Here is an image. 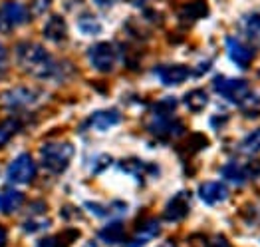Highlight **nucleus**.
<instances>
[{
    "instance_id": "obj_1",
    "label": "nucleus",
    "mask_w": 260,
    "mask_h": 247,
    "mask_svg": "<svg viewBox=\"0 0 260 247\" xmlns=\"http://www.w3.org/2000/svg\"><path fill=\"white\" fill-rule=\"evenodd\" d=\"M16 58L22 70H26L28 74H32L34 78L40 80H58L64 78L62 70L66 68V64L56 62L50 52H46V48H42L40 44L34 42H22L16 48Z\"/></svg>"
},
{
    "instance_id": "obj_2",
    "label": "nucleus",
    "mask_w": 260,
    "mask_h": 247,
    "mask_svg": "<svg viewBox=\"0 0 260 247\" xmlns=\"http://www.w3.org/2000/svg\"><path fill=\"white\" fill-rule=\"evenodd\" d=\"M44 168L52 174H62L74 157V146L70 142H48L40 148Z\"/></svg>"
},
{
    "instance_id": "obj_3",
    "label": "nucleus",
    "mask_w": 260,
    "mask_h": 247,
    "mask_svg": "<svg viewBox=\"0 0 260 247\" xmlns=\"http://www.w3.org/2000/svg\"><path fill=\"white\" fill-rule=\"evenodd\" d=\"M213 88L217 94H220L222 98H226L229 102L233 104H239V106H246L252 102V92H250V86L244 82V80H239V78H226V76H217L213 80Z\"/></svg>"
},
{
    "instance_id": "obj_4",
    "label": "nucleus",
    "mask_w": 260,
    "mask_h": 247,
    "mask_svg": "<svg viewBox=\"0 0 260 247\" xmlns=\"http://www.w3.org/2000/svg\"><path fill=\"white\" fill-rule=\"evenodd\" d=\"M28 20L30 12L24 4L14 0H6L0 4V34H10L16 26L26 24Z\"/></svg>"
},
{
    "instance_id": "obj_5",
    "label": "nucleus",
    "mask_w": 260,
    "mask_h": 247,
    "mask_svg": "<svg viewBox=\"0 0 260 247\" xmlns=\"http://www.w3.org/2000/svg\"><path fill=\"white\" fill-rule=\"evenodd\" d=\"M87 60L98 72H111L117 62V48L109 42H98L87 50Z\"/></svg>"
},
{
    "instance_id": "obj_6",
    "label": "nucleus",
    "mask_w": 260,
    "mask_h": 247,
    "mask_svg": "<svg viewBox=\"0 0 260 247\" xmlns=\"http://www.w3.org/2000/svg\"><path fill=\"white\" fill-rule=\"evenodd\" d=\"M6 178L10 183H18V185H26L36 178V163L34 159L28 156V154H20L16 157L8 170H6Z\"/></svg>"
},
{
    "instance_id": "obj_7",
    "label": "nucleus",
    "mask_w": 260,
    "mask_h": 247,
    "mask_svg": "<svg viewBox=\"0 0 260 247\" xmlns=\"http://www.w3.org/2000/svg\"><path fill=\"white\" fill-rule=\"evenodd\" d=\"M149 132L157 138H163V140H169V138H177V135L183 134V122L181 120H175L171 114H159L155 112L153 120L149 122Z\"/></svg>"
},
{
    "instance_id": "obj_8",
    "label": "nucleus",
    "mask_w": 260,
    "mask_h": 247,
    "mask_svg": "<svg viewBox=\"0 0 260 247\" xmlns=\"http://www.w3.org/2000/svg\"><path fill=\"white\" fill-rule=\"evenodd\" d=\"M189 207H191V194L183 189V191L175 194L173 198L167 202L165 211H163V217H165L167 222H171V224L181 222V219H185V217H187Z\"/></svg>"
},
{
    "instance_id": "obj_9",
    "label": "nucleus",
    "mask_w": 260,
    "mask_h": 247,
    "mask_svg": "<svg viewBox=\"0 0 260 247\" xmlns=\"http://www.w3.org/2000/svg\"><path fill=\"white\" fill-rule=\"evenodd\" d=\"M38 102V92L32 88H14L0 94V106L4 108H26Z\"/></svg>"
},
{
    "instance_id": "obj_10",
    "label": "nucleus",
    "mask_w": 260,
    "mask_h": 247,
    "mask_svg": "<svg viewBox=\"0 0 260 247\" xmlns=\"http://www.w3.org/2000/svg\"><path fill=\"white\" fill-rule=\"evenodd\" d=\"M155 76L161 80V84L165 86H179L183 84L189 76H191V70L187 66H181V64H175V66H159L155 68Z\"/></svg>"
},
{
    "instance_id": "obj_11",
    "label": "nucleus",
    "mask_w": 260,
    "mask_h": 247,
    "mask_svg": "<svg viewBox=\"0 0 260 247\" xmlns=\"http://www.w3.org/2000/svg\"><path fill=\"white\" fill-rule=\"evenodd\" d=\"M226 54L239 68H246L252 62V50L242 44L239 38H226Z\"/></svg>"
},
{
    "instance_id": "obj_12",
    "label": "nucleus",
    "mask_w": 260,
    "mask_h": 247,
    "mask_svg": "<svg viewBox=\"0 0 260 247\" xmlns=\"http://www.w3.org/2000/svg\"><path fill=\"white\" fill-rule=\"evenodd\" d=\"M199 198L209 205H217L229 198V189L218 181H205L199 185Z\"/></svg>"
},
{
    "instance_id": "obj_13",
    "label": "nucleus",
    "mask_w": 260,
    "mask_h": 247,
    "mask_svg": "<svg viewBox=\"0 0 260 247\" xmlns=\"http://www.w3.org/2000/svg\"><path fill=\"white\" fill-rule=\"evenodd\" d=\"M121 122V114L117 110H100V112L91 114L89 120H87V126L91 130H98V132H106L109 128H113L115 124Z\"/></svg>"
},
{
    "instance_id": "obj_14",
    "label": "nucleus",
    "mask_w": 260,
    "mask_h": 247,
    "mask_svg": "<svg viewBox=\"0 0 260 247\" xmlns=\"http://www.w3.org/2000/svg\"><path fill=\"white\" fill-rule=\"evenodd\" d=\"M161 233V225L155 219H149L137 229V233L131 237L129 241H125L123 247H143L145 243H149L153 237H157Z\"/></svg>"
},
{
    "instance_id": "obj_15",
    "label": "nucleus",
    "mask_w": 260,
    "mask_h": 247,
    "mask_svg": "<svg viewBox=\"0 0 260 247\" xmlns=\"http://www.w3.org/2000/svg\"><path fill=\"white\" fill-rule=\"evenodd\" d=\"M44 36L52 42H62L68 36V26H66V20L60 16V14H54L48 18V22L44 24Z\"/></svg>"
},
{
    "instance_id": "obj_16",
    "label": "nucleus",
    "mask_w": 260,
    "mask_h": 247,
    "mask_svg": "<svg viewBox=\"0 0 260 247\" xmlns=\"http://www.w3.org/2000/svg\"><path fill=\"white\" fill-rule=\"evenodd\" d=\"M207 12H209V6H207L205 0H193L191 4H185V6L181 8L179 16H181V20H185V22H195L199 18H205Z\"/></svg>"
},
{
    "instance_id": "obj_17",
    "label": "nucleus",
    "mask_w": 260,
    "mask_h": 247,
    "mask_svg": "<svg viewBox=\"0 0 260 247\" xmlns=\"http://www.w3.org/2000/svg\"><path fill=\"white\" fill-rule=\"evenodd\" d=\"M125 237V229L121 222H111L104 229H100V239L108 245H115V243H121Z\"/></svg>"
},
{
    "instance_id": "obj_18",
    "label": "nucleus",
    "mask_w": 260,
    "mask_h": 247,
    "mask_svg": "<svg viewBox=\"0 0 260 247\" xmlns=\"http://www.w3.org/2000/svg\"><path fill=\"white\" fill-rule=\"evenodd\" d=\"M24 203V196L18 189H4L0 196V209L4 213H14Z\"/></svg>"
},
{
    "instance_id": "obj_19",
    "label": "nucleus",
    "mask_w": 260,
    "mask_h": 247,
    "mask_svg": "<svg viewBox=\"0 0 260 247\" xmlns=\"http://www.w3.org/2000/svg\"><path fill=\"white\" fill-rule=\"evenodd\" d=\"M207 104H209V96H207V92L201 90V88L185 94V106H187L191 112H201V110H205Z\"/></svg>"
},
{
    "instance_id": "obj_20",
    "label": "nucleus",
    "mask_w": 260,
    "mask_h": 247,
    "mask_svg": "<svg viewBox=\"0 0 260 247\" xmlns=\"http://www.w3.org/2000/svg\"><path fill=\"white\" fill-rule=\"evenodd\" d=\"M242 32L252 40V42H258L260 44V14H246L242 18Z\"/></svg>"
},
{
    "instance_id": "obj_21",
    "label": "nucleus",
    "mask_w": 260,
    "mask_h": 247,
    "mask_svg": "<svg viewBox=\"0 0 260 247\" xmlns=\"http://www.w3.org/2000/svg\"><path fill=\"white\" fill-rule=\"evenodd\" d=\"M220 174H222V178L226 181H231V183H235V185H242L246 178H248V172L244 170V168H240L237 163H229V166H224L222 170H220Z\"/></svg>"
},
{
    "instance_id": "obj_22",
    "label": "nucleus",
    "mask_w": 260,
    "mask_h": 247,
    "mask_svg": "<svg viewBox=\"0 0 260 247\" xmlns=\"http://www.w3.org/2000/svg\"><path fill=\"white\" fill-rule=\"evenodd\" d=\"M119 168H121L123 172L131 174L133 178H141V176H145V172L153 170V166L145 163V161H141V159H137V157H129V159L121 161V163H119Z\"/></svg>"
},
{
    "instance_id": "obj_23",
    "label": "nucleus",
    "mask_w": 260,
    "mask_h": 247,
    "mask_svg": "<svg viewBox=\"0 0 260 247\" xmlns=\"http://www.w3.org/2000/svg\"><path fill=\"white\" fill-rule=\"evenodd\" d=\"M78 28H80V32L82 34H86V36H95V34H100L102 32V22L93 16V14H82L80 18H78Z\"/></svg>"
},
{
    "instance_id": "obj_24",
    "label": "nucleus",
    "mask_w": 260,
    "mask_h": 247,
    "mask_svg": "<svg viewBox=\"0 0 260 247\" xmlns=\"http://www.w3.org/2000/svg\"><path fill=\"white\" fill-rule=\"evenodd\" d=\"M18 130H20V122L18 120H4L2 124H0V148L2 146H6L14 135L18 134Z\"/></svg>"
},
{
    "instance_id": "obj_25",
    "label": "nucleus",
    "mask_w": 260,
    "mask_h": 247,
    "mask_svg": "<svg viewBox=\"0 0 260 247\" xmlns=\"http://www.w3.org/2000/svg\"><path fill=\"white\" fill-rule=\"evenodd\" d=\"M203 148H207V138L203 134H191L189 135V140L185 142V152L189 154V156H193L197 152H201Z\"/></svg>"
},
{
    "instance_id": "obj_26",
    "label": "nucleus",
    "mask_w": 260,
    "mask_h": 247,
    "mask_svg": "<svg viewBox=\"0 0 260 247\" xmlns=\"http://www.w3.org/2000/svg\"><path fill=\"white\" fill-rule=\"evenodd\" d=\"M242 150L244 152H258L260 150V130H254L242 140Z\"/></svg>"
},
{
    "instance_id": "obj_27",
    "label": "nucleus",
    "mask_w": 260,
    "mask_h": 247,
    "mask_svg": "<svg viewBox=\"0 0 260 247\" xmlns=\"http://www.w3.org/2000/svg\"><path fill=\"white\" fill-rule=\"evenodd\" d=\"M108 166H111V156H95L89 163V170L93 174H102Z\"/></svg>"
},
{
    "instance_id": "obj_28",
    "label": "nucleus",
    "mask_w": 260,
    "mask_h": 247,
    "mask_svg": "<svg viewBox=\"0 0 260 247\" xmlns=\"http://www.w3.org/2000/svg\"><path fill=\"white\" fill-rule=\"evenodd\" d=\"M48 225H50V222H48V219H28V222H24V231L34 233V231L46 229Z\"/></svg>"
},
{
    "instance_id": "obj_29",
    "label": "nucleus",
    "mask_w": 260,
    "mask_h": 247,
    "mask_svg": "<svg viewBox=\"0 0 260 247\" xmlns=\"http://www.w3.org/2000/svg\"><path fill=\"white\" fill-rule=\"evenodd\" d=\"M52 6V0H34L32 2V12L34 14H44Z\"/></svg>"
},
{
    "instance_id": "obj_30",
    "label": "nucleus",
    "mask_w": 260,
    "mask_h": 247,
    "mask_svg": "<svg viewBox=\"0 0 260 247\" xmlns=\"http://www.w3.org/2000/svg\"><path fill=\"white\" fill-rule=\"evenodd\" d=\"M6 68H8V54H6V48L0 44V78L6 74Z\"/></svg>"
},
{
    "instance_id": "obj_31",
    "label": "nucleus",
    "mask_w": 260,
    "mask_h": 247,
    "mask_svg": "<svg viewBox=\"0 0 260 247\" xmlns=\"http://www.w3.org/2000/svg\"><path fill=\"white\" fill-rule=\"evenodd\" d=\"M38 247H64V245H62V239L60 237H46V239H42L38 243Z\"/></svg>"
},
{
    "instance_id": "obj_32",
    "label": "nucleus",
    "mask_w": 260,
    "mask_h": 247,
    "mask_svg": "<svg viewBox=\"0 0 260 247\" xmlns=\"http://www.w3.org/2000/svg\"><path fill=\"white\" fill-rule=\"evenodd\" d=\"M191 245L193 247H209L211 243L207 241L205 235H193V237H191Z\"/></svg>"
},
{
    "instance_id": "obj_33",
    "label": "nucleus",
    "mask_w": 260,
    "mask_h": 247,
    "mask_svg": "<svg viewBox=\"0 0 260 247\" xmlns=\"http://www.w3.org/2000/svg\"><path fill=\"white\" fill-rule=\"evenodd\" d=\"M209 247H231V243H229V241H226L222 235H217V237L211 241V245H209Z\"/></svg>"
},
{
    "instance_id": "obj_34",
    "label": "nucleus",
    "mask_w": 260,
    "mask_h": 247,
    "mask_svg": "<svg viewBox=\"0 0 260 247\" xmlns=\"http://www.w3.org/2000/svg\"><path fill=\"white\" fill-rule=\"evenodd\" d=\"M98 6H102V8H108V6H111V4H115L117 0H93Z\"/></svg>"
},
{
    "instance_id": "obj_35",
    "label": "nucleus",
    "mask_w": 260,
    "mask_h": 247,
    "mask_svg": "<svg viewBox=\"0 0 260 247\" xmlns=\"http://www.w3.org/2000/svg\"><path fill=\"white\" fill-rule=\"evenodd\" d=\"M6 239H8V235H6V229L0 225V247L6 245Z\"/></svg>"
},
{
    "instance_id": "obj_36",
    "label": "nucleus",
    "mask_w": 260,
    "mask_h": 247,
    "mask_svg": "<svg viewBox=\"0 0 260 247\" xmlns=\"http://www.w3.org/2000/svg\"><path fill=\"white\" fill-rule=\"evenodd\" d=\"M133 6H143L145 4V0H129Z\"/></svg>"
},
{
    "instance_id": "obj_37",
    "label": "nucleus",
    "mask_w": 260,
    "mask_h": 247,
    "mask_svg": "<svg viewBox=\"0 0 260 247\" xmlns=\"http://www.w3.org/2000/svg\"><path fill=\"white\" fill-rule=\"evenodd\" d=\"M86 247H98V245H95V243H87Z\"/></svg>"
},
{
    "instance_id": "obj_38",
    "label": "nucleus",
    "mask_w": 260,
    "mask_h": 247,
    "mask_svg": "<svg viewBox=\"0 0 260 247\" xmlns=\"http://www.w3.org/2000/svg\"><path fill=\"white\" fill-rule=\"evenodd\" d=\"M163 247H175V243H167V245H163Z\"/></svg>"
}]
</instances>
